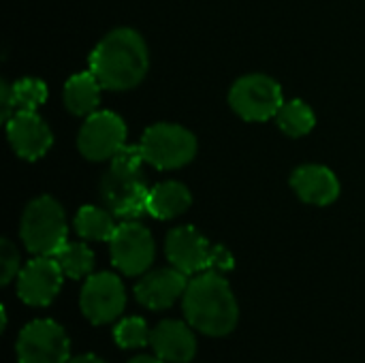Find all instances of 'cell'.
Listing matches in <instances>:
<instances>
[{"label": "cell", "instance_id": "14", "mask_svg": "<svg viewBox=\"0 0 365 363\" xmlns=\"http://www.w3.org/2000/svg\"><path fill=\"white\" fill-rule=\"evenodd\" d=\"M186 287H188V276L171 265L167 270L148 272L137 282L135 297L148 310H167L180 297H184Z\"/></svg>", "mask_w": 365, "mask_h": 363}, {"label": "cell", "instance_id": "3", "mask_svg": "<svg viewBox=\"0 0 365 363\" xmlns=\"http://www.w3.org/2000/svg\"><path fill=\"white\" fill-rule=\"evenodd\" d=\"M169 263L186 276L203 272H229L235 261L225 246H212L195 227H175L165 242Z\"/></svg>", "mask_w": 365, "mask_h": 363}, {"label": "cell", "instance_id": "1", "mask_svg": "<svg viewBox=\"0 0 365 363\" xmlns=\"http://www.w3.org/2000/svg\"><path fill=\"white\" fill-rule=\"evenodd\" d=\"M182 308L188 325L212 338L229 336L240 321V306L220 272L197 274L186 287Z\"/></svg>", "mask_w": 365, "mask_h": 363}, {"label": "cell", "instance_id": "25", "mask_svg": "<svg viewBox=\"0 0 365 363\" xmlns=\"http://www.w3.org/2000/svg\"><path fill=\"white\" fill-rule=\"evenodd\" d=\"M0 263H2V276H0V282L2 285H9L15 276H19V252L17 248L13 246L11 240H2L0 242Z\"/></svg>", "mask_w": 365, "mask_h": 363}, {"label": "cell", "instance_id": "8", "mask_svg": "<svg viewBox=\"0 0 365 363\" xmlns=\"http://www.w3.org/2000/svg\"><path fill=\"white\" fill-rule=\"evenodd\" d=\"M79 308L92 325L115 321L126 308V291L122 280L111 272L88 276L79 295Z\"/></svg>", "mask_w": 365, "mask_h": 363}, {"label": "cell", "instance_id": "23", "mask_svg": "<svg viewBox=\"0 0 365 363\" xmlns=\"http://www.w3.org/2000/svg\"><path fill=\"white\" fill-rule=\"evenodd\" d=\"M13 98L17 111H36L47 98V86L34 77L19 79L13 83Z\"/></svg>", "mask_w": 365, "mask_h": 363}, {"label": "cell", "instance_id": "12", "mask_svg": "<svg viewBox=\"0 0 365 363\" xmlns=\"http://www.w3.org/2000/svg\"><path fill=\"white\" fill-rule=\"evenodd\" d=\"M64 272L53 257H34L17 276V295L28 306H49L60 293Z\"/></svg>", "mask_w": 365, "mask_h": 363}, {"label": "cell", "instance_id": "27", "mask_svg": "<svg viewBox=\"0 0 365 363\" xmlns=\"http://www.w3.org/2000/svg\"><path fill=\"white\" fill-rule=\"evenodd\" d=\"M128 363H167L165 359H160L158 355H137L133 357Z\"/></svg>", "mask_w": 365, "mask_h": 363}, {"label": "cell", "instance_id": "7", "mask_svg": "<svg viewBox=\"0 0 365 363\" xmlns=\"http://www.w3.org/2000/svg\"><path fill=\"white\" fill-rule=\"evenodd\" d=\"M15 353L19 363H68L71 340L56 321L38 319L19 332Z\"/></svg>", "mask_w": 365, "mask_h": 363}, {"label": "cell", "instance_id": "4", "mask_svg": "<svg viewBox=\"0 0 365 363\" xmlns=\"http://www.w3.org/2000/svg\"><path fill=\"white\" fill-rule=\"evenodd\" d=\"M19 235L34 257H53L66 244V216L62 205L47 195L30 201L21 216Z\"/></svg>", "mask_w": 365, "mask_h": 363}, {"label": "cell", "instance_id": "5", "mask_svg": "<svg viewBox=\"0 0 365 363\" xmlns=\"http://www.w3.org/2000/svg\"><path fill=\"white\" fill-rule=\"evenodd\" d=\"M141 150L145 163L156 169H180L188 165L197 154V139L195 135L180 126L160 122L150 126L141 137Z\"/></svg>", "mask_w": 365, "mask_h": 363}, {"label": "cell", "instance_id": "15", "mask_svg": "<svg viewBox=\"0 0 365 363\" xmlns=\"http://www.w3.org/2000/svg\"><path fill=\"white\" fill-rule=\"evenodd\" d=\"M150 347L167 363H188L197 353V338L188 323L167 319L152 329Z\"/></svg>", "mask_w": 365, "mask_h": 363}, {"label": "cell", "instance_id": "22", "mask_svg": "<svg viewBox=\"0 0 365 363\" xmlns=\"http://www.w3.org/2000/svg\"><path fill=\"white\" fill-rule=\"evenodd\" d=\"M113 340L120 349H143L152 340L148 323L139 317H128L120 321L113 329Z\"/></svg>", "mask_w": 365, "mask_h": 363}, {"label": "cell", "instance_id": "24", "mask_svg": "<svg viewBox=\"0 0 365 363\" xmlns=\"http://www.w3.org/2000/svg\"><path fill=\"white\" fill-rule=\"evenodd\" d=\"M145 163L141 145H122L113 158H111V169L124 171V173H141V165Z\"/></svg>", "mask_w": 365, "mask_h": 363}, {"label": "cell", "instance_id": "9", "mask_svg": "<svg viewBox=\"0 0 365 363\" xmlns=\"http://www.w3.org/2000/svg\"><path fill=\"white\" fill-rule=\"evenodd\" d=\"M111 261L124 276H141L154 263V240L152 233L139 223L118 225L109 240Z\"/></svg>", "mask_w": 365, "mask_h": 363}, {"label": "cell", "instance_id": "28", "mask_svg": "<svg viewBox=\"0 0 365 363\" xmlns=\"http://www.w3.org/2000/svg\"><path fill=\"white\" fill-rule=\"evenodd\" d=\"M68 363H107V362H103V359H101V357H96V355H79V357L68 359Z\"/></svg>", "mask_w": 365, "mask_h": 363}, {"label": "cell", "instance_id": "21", "mask_svg": "<svg viewBox=\"0 0 365 363\" xmlns=\"http://www.w3.org/2000/svg\"><path fill=\"white\" fill-rule=\"evenodd\" d=\"M276 122L289 137H304L314 128L317 116L304 101L293 98V101H289V103H284L280 107V111L276 116Z\"/></svg>", "mask_w": 365, "mask_h": 363}, {"label": "cell", "instance_id": "19", "mask_svg": "<svg viewBox=\"0 0 365 363\" xmlns=\"http://www.w3.org/2000/svg\"><path fill=\"white\" fill-rule=\"evenodd\" d=\"M118 225L113 223V214L94 205H83L75 216V231L83 240L92 242H109L115 233Z\"/></svg>", "mask_w": 365, "mask_h": 363}, {"label": "cell", "instance_id": "10", "mask_svg": "<svg viewBox=\"0 0 365 363\" xmlns=\"http://www.w3.org/2000/svg\"><path fill=\"white\" fill-rule=\"evenodd\" d=\"M126 141V124L120 116L113 111H94L83 122L77 148L81 156L88 160H107L113 158V154L124 145Z\"/></svg>", "mask_w": 365, "mask_h": 363}, {"label": "cell", "instance_id": "26", "mask_svg": "<svg viewBox=\"0 0 365 363\" xmlns=\"http://www.w3.org/2000/svg\"><path fill=\"white\" fill-rule=\"evenodd\" d=\"M0 105H2V120L6 122L13 116V109H15L13 86H9L6 81H2V86H0Z\"/></svg>", "mask_w": 365, "mask_h": 363}, {"label": "cell", "instance_id": "2", "mask_svg": "<svg viewBox=\"0 0 365 363\" xmlns=\"http://www.w3.org/2000/svg\"><path fill=\"white\" fill-rule=\"evenodd\" d=\"M150 66L143 36L130 28L111 30L90 53V71L107 90H130L143 81Z\"/></svg>", "mask_w": 365, "mask_h": 363}, {"label": "cell", "instance_id": "11", "mask_svg": "<svg viewBox=\"0 0 365 363\" xmlns=\"http://www.w3.org/2000/svg\"><path fill=\"white\" fill-rule=\"evenodd\" d=\"M150 188L141 173H124L109 167L101 180V199L113 216L139 218L148 212Z\"/></svg>", "mask_w": 365, "mask_h": 363}, {"label": "cell", "instance_id": "16", "mask_svg": "<svg viewBox=\"0 0 365 363\" xmlns=\"http://www.w3.org/2000/svg\"><path fill=\"white\" fill-rule=\"evenodd\" d=\"M291 186L297 197L310 205H329L340 195V182L329 167L302 165L291 175Z\"/></svg>", "mask_w": 365, "mask_h": 363}, {"label": "cell", "instance_id": "17", "mask_svg": "<svg viewBox=\"0 0 365 363\" xmlns=\"http://www.w3.org/2000/svg\"><path fill=\"white\" fill-rule=\"evenodd\" d=\"M192 203L190 190L182 182H160L150 188L148 197V214L158 220H169L184 214Z\"/></svg>", "mask_w": 365, "mask_h": 363}, {"label": "cell", "instance_id": "13", "mask_svg": "<svg viewBox=\"0 0 365 363\" xmlns=\"http://www.w3.org/2000/svg\"><path fill=\"white\" fill-rule=\"evenodd\" d=\"M6 137L15 154L24 160H36L53 143L49 126L36 111H15L6 120Z\"/></svg>", "mask_w": 365, "mask_h": 363}, {"label": "cell", "instance_id": "6", "mask_svg": "<svg viewBox=\"0 0 365 363\" xmlns=\"http://www.w3.org/2000/svg\"><path fill=\"white\" fill-rule=\"evenodd\" d=\"M229 105L233 111L248 120V122H265L278 116L282 101V88L276 79L255 73L240 77L231 92H229Z\"/></svg>", "mask_w": 365, "mask_h": 363}, {"label": "cell", "instance_id": "20", "mask_svg": "<svg viewBox=\"0 0 365 363\" xmlns=\"http://www.w3.org/2000/svg\"><path fill=\"white\" fill-rule=\"evenodd\" d=\"M53 259L62 267L64 276H68L73 280H81V278L90 276L94 270V252L81 242H66L53 255Z\"/></svg>", "mask_w": 365, "mask_h": 363}, {"label": "cell", "instance_id": "18", "mask_svg": "<svg viewBox=\"0 0 365 363\" xmlns=\"http://www.w3.org/2000/svg\"><path fill=\"white\" fill-rule=\"evenodd\" d=\"M103 83L96 79L92 71L77 73L64 83V105L75 116H90L96 111L101 103Z\"/></svg>", "mask_w": 365, "mask_h": 363}]
</instances>
